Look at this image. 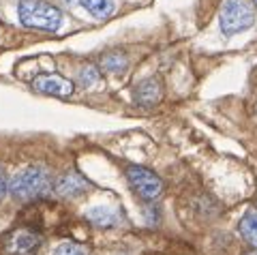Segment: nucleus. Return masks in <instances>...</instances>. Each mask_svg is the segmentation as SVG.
I'll use <instances>...</instances> for the list:
<instances>
[{"mask_svg": "<svg viewBox=\"0 0 257 255\" xmlns=\"http://www.w3.org/2000/svg\"><path fill=\"white\" fill-rule=\"evenodd\" d=\"M52 191V176L43 165H28L9 182V193L20 202L41 200Z\"/></svg>", "mask_w": 257, "mask_h": 255, "instance_id": "1", "label": "nucleus"}, {"mask_svg": "<svg viewBox=\"0 0 257 255\" xmlns=\"http://www.w3.org/2000/svg\"><path fill=\"white\" fill-rule=\"evenodd\" d=\"M18 13H20V22L26 28L56 33L62 24L60 9L50 3H45V0H22Z\"/></svg>", "mask_w": 257, "mask_h": 255, "instance_id": "2", "label": "nucleus"}, {"mask_svg": "<svg viewBox=\"0 0 257 255\" xmlns=\"http://www.w3.org/2000/svg\"><path fill=\"white\" fill-rule=\"evenodd\" d=\"M255 22L253 5L246 0H227L221 9V30L223 35H236L242 30L251 28Z\"/></svg>", "mask_w": 257, "mask_h": 255, "instance_id": "3", "label": "nucleus"}, {"mask_svg": "<svg viewBox=\"0 0 257 255\" xmlns=\"http://www.w3.org/2000/svg\"><path fill=\"white\" fill-rule=\"evenodd\" d=\"M126 180L131 189L144 200H157V197L163 193V180L152 170L142 165H131L126 167Z\"/></svg>", "mask_w": 257, "mask_h": 255, "instance_id": "4", "label": "nucleus"}, {"mask_svg": "<svg viewBox=\"0 0 257 255\" xmlns=\"http://www.w3.org/2000/svg\"><path fill=\"white\" fill-rule=\"evenodd\" d=\"M32 88L43 94H54V97H71L75 86L71 79L62 77L58 73H41L32 79Z\"/></svg>", "mask_w": 257, "mask_h": 255, "instance_id": "5", "label": "nucleus"}, {"mask_svg": "<svg viewBox=\"0 0 257 255\" xmlns=\"http://www.w3.org/2000/svg\"><path fill=\"white\" fill-rule=\"evenodd\" d=\"M133 97H135V101H138L140 105H144V107L157 105V103L163 99V84H161V79L155 77V75L146 77V79H142V82L135 86Z\"/></svg>", "mask_w": 257, "mask_h": 255, "instance_id": "6", "label": "nucleus"}, {"mask_svg": "<svg viewBox=\"0 0 257 255\" xmlns=\"http://www.w3.org/2000/svg\"><path fill=\"white\" fill-rule=\"evenodd\" d=\"M88 189H90V182H88L84 176H79L77 172L64 174V176H60L54 185V191L60 197H79V195H84Z\"/></svg>", "mask_w": 257, "mask_h": 255, "instance_id": "7", "label": "nucleus"}, {"mask_svg": "<svg viewBox=\"0 0 257 255\" xmlns=\"http://www.w3.org/2000/svg\"><path fill=\"white\" fill-rule=\"evenodd\" d=\"M41 246V236H37L35 232H28V229H20L18 234H13L9 249L15 255H35Z\"/></svg>", "mask_w": 257, "mask_h": 255, "instance_id": "8", "label": "nucleus"}, {"mask_svg": "<svg viewBox=\"0 0 257 255\" xmlns=\"http://www.w3.org/2000/svg\"><path fill=\"white\" fill-rule=\"evenodd\" d=\"M86 219L96 227H116L120 225L122 214L116 208H111V206H94V208L86 212Z\"/></svg>", "mask_w": 257, "mask_h": 255, "instance_id": "9", "label": "nucleus"}, {"mask_svg": "<svg viewBox=\"0 0 257 255\" xmlns=\"http://www.w3.org/2000/svg\"><path fill=\"white\" fill-rule=\"evenodd\" d=\"M238 232L248 244L257 249V208H248L244 212V217L240 219Z\"/></svg>", "mask_w": 257, "mask_h": 255, "instance_id": "10", "label": "nucleus"}, {"mask_svg": "<svg viewBox=\"0 0 257 255\" xmlns=\"http://www.w3.org/2000/svg\"><path fill=\"white\" fill-rule=\"evenodd\" d=\"M79 5L96 20H107L109 15H114V11H116L114 0H79Z\"/></svg>", "mask_w": 257, "mask_h": 255, "instance_id": "11", "label": "nucleus"}, {"mask_svg": "<svg viewBox=\"0 0 257 255\" xmlns=\"http://www.w3.org/2000/svg\"><path fill=\"white\" fill-rule=\"evenodd\" d=\"M101 79V73L99 69H96L94 65H86L84 69H79V75H77V82L82 88H92V86L99 84Z\"/></svg>", "mask_w": 257, "mask_h": 255, "instance_id": "12", "label": "nucleus"}, {"mask_svg": "<svg viewBox=\"0 0 257 255\" xmlns=\"http://www.w3.org/2000/svg\"><path fill=\"white\" fill-rule=\"evenodd\" d=\"M103 69L111 71V73H122L126 69V58L122 54H107L103 58Z\"/></svg>", "mask_w": 257, "mask_h": 255, "instance_id": "13", "label": "nucleus"}, {"mask_svg": "<svg viewBox=\"0 0 257 255\" xmlns=\"http://www.w3.org/2000/svg\"><path fill=\"white\" fill-rule=\"evenodd\" d=\"M54 255H90V251L77 242H62L58 249L54 251Z\"/></svg>", "mask_w": 257, "mask_h": 255, "instance_id": "14", "label": "nucleus"}, {"mask_svg": "<svg viewBox=\"0 0 257 255\" xmlns=\"http://www.w3.org/2000/svg\"><path fill=\"white\" fill-rule=\"evenodd\" d=\"M7 191H9V185H7V178H5L3 170H0V200H3V197H5Z\"/></svg>", "mask_w": 257, "mask_h": 255, "instance_id": "15", "label": "nucleus"}, {"mask_svg": "<svg viewBox=\"0 0 257 255\" xmlns=\"http://www.w3.org/2000/svg\"><path fill=\"white\" fill-rule=\"evenodd\" d=\"M67 5H71V7H75V5H79V0H64Z\"/></svg>", "mask_w": 257, "mask_h": 255, "instance_id": "16", "label": "nucleus"}, {"mask_svg": "<svg viewBox=\"0 0 257 255\" xmlns=\"http://www.w3.org/2000/svg\"><path fill=\"white\" fill-rule=\"evenodd\" d=\"M244 255H257V249H253V251H248V253H244Z\"/></svg>", "mask_w": 257, "mask_h": 255, "instance_id": "17", "label": "nucleus"}, {"mask_svg": "<svg viewBox=\"0 0 257 255\" xmlns=\"http://www.w3.org/2000/svg\"><path fill=\"white\" fill-rule=\"evenodd\" d=\"M253 3H255V7H257V0H253Z\"/></svg>", "mask_w": 257, "mask_h": 255, "instance_id": "18", "label": "nucleus"}]
</instances>
